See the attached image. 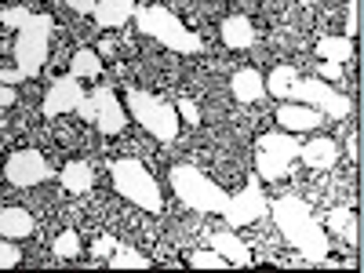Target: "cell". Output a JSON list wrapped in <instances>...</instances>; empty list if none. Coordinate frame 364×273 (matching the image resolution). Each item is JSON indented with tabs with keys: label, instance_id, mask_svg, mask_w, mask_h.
Returning <instances> with one entry per match:
<instances>
[{
	"label": "cell",
	"instance_id": "obj_1",
	"mask_svg": "<svg viewBox=\"0 0 364 273\" xmlns=\"http://www.w3.org/2000/svg\"><path fill=\"white\" fill-rule=\"evenodd\" d=\"M269 215H273V223H277V230L284 233V240L310 266H321V259H328L331 240H328V233L321 230V223L314 219L310 204L302 200V197H291V193L288 197H277V200L269 204Z\"/></svg>",
	"mask_w": 364,
	"mask_h": 273
},
{
	"label": "cell",
	"instance_id": "obj_2",
	"mask_svg": "<svg viewBox=\"0 0 364 273\" xmlns=\"http://www.w3.org/2000/svg\"><path fill=\"white\" fill-rule=\"evenodd\" d=\"M51 29H55V18L51 15H37L29 18L18 37H15V66L11 70H0V84H22V80H33L44 63H48V41H51Z\"/></svg>",
	"mask_w": 364,
	"mask_h": 273
},
{
	"label": "cell",
	"instance_id": "obj_3",
	"mask_svg": "<svg viewBox=\"0 0 364 273\" xmlns=\"http://www.w3.org/2000/svg\"><path fill=\"white\" fill-rule=\"evenodd\" d=\"M109 175H113V190L132 200L135 208L149 211V215H161L164 211V200H161V186H157V178L149 175V168L135 157H120L109 164Z\"/></svg>",
	"mask_w": 364,
	"mask_h": 273
},
{
	"label": "cell",
	"instance_id": "obj_4",
	"mask_svg": "<svg viewBox=\"0 0 364 273\" xmlns=\"http://www.w3.org/2000/svg\"><path fill=\"white\" fill-rule=\"evenodd\" d=\"M171 186H175V197L182 204H190L193 211H204V215H226L230 211V193L190 164L171 168Z\"/></svg>",
	"mask_w": 364,
	"mask_h": 273
},
{
	"label": "cell",
	"instance_id": "obj_5",
	"mask_svg": "<svg viewBox=\"0 0 364 273\" xmlns=\"http://www.w3.org/2000/svg\"><path fill=\"white\" fill-rule=\"evenodd\" d=\"M132 18H135V26L142 29L146 37H154L157 44H164V48H171V51H178V55H197V51L204 48V41L193 33V29L182 26L164 4L135 8Z\"/></svg>",
	"mask_w": 364,
	"mask_h": 273
},
{
	"label": "cell",
	"instance_id": "obj_6",
	"mask_svg": "<svg viewBox=\"0 0 364 273\" xmlns=\"http://www.w3.org/2000/svg\"><path fill=\"white\" fill-rule=\"evenodd\" d=\"M124 106H128V117H135L157 142H175V135H178V109L168 99L149 95V91H142V87H128Z\"/></svg>",
	"mask_w": 364,
	"mask_h": 273
},
{
	"label": "cell",
	"instance_id": "obj_7",
	"mask_svg": "<svg viewBox=\"0 0 364 273\" xmlns=\"http://www.w3.org/2000/svg\"><path fill=\"white\" fill-rule=\"evenodd\" d=\"M284 102L314 106V109H321L324 117H336V120L350 117V99L343 95V91L328 87L321 77H295V80L288 84V91H284Z\"/></svg>",
	"mask_w": 364,
	"mask_h": 273
},
{
	"label": "cell",
	"instance_id": "obj_8",
	"mask_svg": "<svg viewBox=\"0 0 364 273\" xmlns=\"http://www.w3.org/2000/svg\"><path fill=\"white\" fill-rule=\"evenodd\" d=\"M87 120H95L102 135H120V132H124L128 109H124V102L117 99V91L109 84H99L87 95Z\"/></svg>",
	"mask_w": 364,
	"mask_h": 273
},
{
	"label": "cell",
	"instance_id": "obj_9",
	"mask_svg": "<svg viewBox=\"0 0 364 273\" xmlns=\"http://www.w3.org/2000/svg\"><path fill=\"white\" fill-rule=\"evenodd\" d=\"M4 175H8L11 186L29 190V186H41V182H48L55 171H51V164L44 161L41 149H18V154H11V157L4 161Z\"/></svg>",
	"mask_w": 364,
	"mask_h": 273
},
{
	"label": "cell",
	"instance_id": "obj_10",
	"mask_svg": "<svg viewBox=\"0 0 364 273\" xmlns=\"http://www.w3.org/2000/svg\"><path fill=\"white\" fill-rule=\"evenodd\" d=\"M269 211V200L262 197V182H259V175H252L248 178V186L240 190L237 197H230V211H226V223L230 226H248V223H255V219H262Z\"/></svg>",
	"mask_w": 364,
	"mask_h": 273
},
{
	"label": "cell",
	"instance_id": "obj_11",
	"mask_svg": "<svg viewBox=\"0 0 364 273\" xmlns=\"http://www.w3.org/2000/svg\"><path fill=\"white\" fill-rule=\"evenodd\" d=\"M87 91L80 87V77L66 73V77H58L51 87H48V95L41 102V113L44 117H58V113H77V106L84 102Z\"/></svg>",
	"mask_w": 364,
	"mask_h": 273
},
{
	"label": "cell",
	"instance_id": "obj_12",
	"mask_svg": "<svg viewBox=\"0 0 364 273\" xmlns=\"http://www.w3.org/2000/svg\"><path fill=\"white\" fill-rule=\"evenodd\" d=\"M324 120H328V117H324L321 109L302 106V102H284V106L277 109V124H281L284 132H317Z\"/></svg>",
	"mask_w": 364,
	"mask_h": 273
},
{
	"label": "cell",
	"instance_id": "obj_13",
	"mask_svg": "<svg viewBox=\"0 0 364 273\" xmlns=\"http://www.w3.org/2000/svg\"><path fill=\"white\" fill-rule=\"evenodd\" d=\"M299 161L306 168H331L339 161V142L336 139H310V142H299Z\"/></svg>",
	"mask_w": 364,
	"mask_h": 273
},
{
	"label": "cell",
	"instance_id": "obj_14",
	"mask_svg": "<svg viewBox=\"0 0 364 273\" xmlns=\"http://www.w3.org/2000/svg\"><path fill=\"white\" fill-rule=\"evenodd\" d=\"M135 0H95V22H99V29H120L132 15H135Z\"/></svg>",
	"mask_w": 364,
	"mask_h": 273
},
{
	"label": "cell",
	"instance_id": "obj_15",
	"mask_svg": "<svg viewBox=\"0 0 364 273\" xmlns=\"http://www.w3.org/2000/svg\"><path fill=\"white\" fill-rule=\"evenodd\" d=\"M37 230L33 215H29L26 208L11 204V208H0V237H8V240H22Z\"/></svg>",
	"mask_w": 364,
	"mask_h": 273
},
{
	"label": "cell",
	"instance_id": "obj_16",
	"mask_svg": "<svg viewBox=\"0 0 364 273\" xmlns=\"http://www.w3.org/2000/svg\"><path fill=\"white\" fill-rule=\"evenodd\" d=\"M211 248H215L230 266H252V252H248V245H245V240H240L237 233H230V230L211 233Z\"/></svg>",
	"mask_w": 364,
	"mask_h": 273
},
{
	"label": "cell",
	"instance_id": "obj_17",
	"mask_svg": "<svg viewBox=\"0 0 364 273\" xmlns=\"http://www.w3.org/2000/svg\"><path fill=\"white\" fill-rule=\"evenodd\" d=\"M223 41L230 44V48H252L255 44V26H252V18L248 15H230L226 22H223Z\"/></svg>",
	"mask_w": 364,
	"mask_h": 273
},
{
	"label": "cell",
	"instance_id": "obj_18",
	"mask_svg": "<svg viewBox=\"0 0 364 273\" xmlns=\"http://www.w3.org/2000/svg\"><path fill=\"white\" fill-rule=\"evenodd\" d=\"M262 91H266V80H262V73L259 70H237L233 73V99H240V102H255V99H262Z\"/></svg>",
	"mask_w": 364,
	"mask_h": 273
},
{
	"label": "cell",
	"instance_id": "obj_19",
	"mask_svg": "<svg viewBox=\"0 0 364 273\" xmlns=\"http://www.w3.org/2000/svg\"><path fill=\"white\" fill-rule=\"evenodd\" d=\"M58 182H63L70 193H87L91 182H95V171H91L87 161H70L63 171H58Z\"/></svg>",
	"mask_w": 364,
	"mask_h": 273
},
{
	"label": "cell",
	"instance_id": "obj_20",
	"mask_svg": "<svg viewBox=\"0 0 364 273\" xmlns=\"http://www.w3.org/2000/svg\"><path fill=\"white\" fill-rule=\"evenodd\" d=\"M324 230H328V233H339L343 240L357 245V215L350 211V204H343V208H331L328 215H324Z\"/></svg>",
	"mask_w": 364,
	"mask_h": 273
},
{
	"label": "cell",
	"instance_id": "obj_21",
	"mask_svg": "<svg viewBox=\"0 0 364 273\" xmlns=\"http://www.w3.org/2000/svg\"><path fill=\"white\" fill-rule=\"evenodd\" d=\"M255 146L269 149V154H281L288 161H299V139H295V132H266Z\"/></svg>",
	"mask_w": 364,
	"mask_h": 273
},
{
	"label": "cell",
	"instance_id": "obj_22",
	"mask_svg": "<svg viewBox=\"0 0 364 273\" xmlns=\"http://www.w3.org/2000/svg\"><path fill=\"white\" fill-rule=\"evenodd\" d=\"M288 168H291V161H288V157L269 154V149H255V171H259V178L281 182V178L288 175Z\"/></svg>",
	"mask_w": 364,
	"mask_h": 273
},
{
	"label": "cell",
	"instance_id": "obj_23",
	"mask_svg": "<svg viewBox=\"0 0 364 273\" xmlns=\"http://www.w3.org/2000/svg\"><path fill=\"white\" fill-rule=\"evenodd\" d=\"M317 55L324 58V63H350L353 58V41L350 37H321L317 41Z\"/></svg>",
	"mask_w": 364,
	"mask_h": 273
},
{
	"label": "cell",
	"instance_id": "obj_24",
	"mask_svg": "<svg viewBox=\"0 0 364 273\" xmlns=\"http://www.w3.org/2000/svg\"><path fill=\"white\" fill-rule=\"evenodd\" d=\"M70 73L87 80V77H102V58L99 51H91V48H80L73 58H70Z\"/></svg>",
	"mask_w": 364,
	"mask_h": 273
},
{
	"label": "cell",
	"instance_id": "obj_25",
	"mask_svg": "<svg viewBox=\"0 0 364 273\" xmlns=\"http://www.w3.org/2000/svg\"><path fill=\"white\" fill-rule=\"evenodd\" d=\"M109 266L113 269H146L149 262H146V255H139L135 248H128V245H120V240H117V248L109 252Z\"/></svg>",
	"mask_w": 364,
	"mask_h": 273
},
{
	"label": "cell",
	"instance_id": "obj_26",
	"mask_svg": "<svg viewBox=\"0 0 364 273\" xmlns=\"http://www.w3.org/2000/svg\"><path fill=\"white\" fill-rule=\"evenodd\" d=\"M295 77H299L295 66H273V73L266 77V91H269V95H277V99H284V91H288V84Z\"/></svg>",
	"mask_w": 364,
	"mask_h": 273
},
{
	"label": "cell",
	"instance_id": "obj_27",
	"mask_svg": "<svg viewBox=\"0 0 364 273\" xmlns=\"http://www.w3.org/2000/svg\"><path fill=\"white\" fill-rule=\"evenodd\" d=\"M193 269H230V262L211 248V252H190V259H186Z\"/></svg>",
	"mask_w": 364,
	"mask_h": 273
},
{
	"label": "cell",
	"instance_id": "obj_28",
	"mask_svg": "<svg viewBox=\"0 0 364 273\" xmlns=\"http://www.w3.org/2000/svg\"><path fill=\"white\" fill-rule=\"evenodd\" d=\"M55 259H73V255H80V237H77V230H66V233H58V240H55Z\"/></svg>",
	"mask_w": 364,
	"mask_h": 273
},
{
	"label": "cell",
	"instance_id": "obj_29",
	"mask_svg": "<svg viewBox=\"0 0 364 273\" xmlns=\"http://www.w3.org/2000/svg\"><path fill=\"white\" fill-rule=\"evenodd\" d=\"M29 18H33V11H29V8H22V4H11V8H4V11H0V22H4L8 29H22Z\"/></svg>",
	"mask_w": 364,
	"mask_h": 273
},
{
	"label": "cell",
	"instance_id": "obj_30",
	"mask_svg": "<svg viewBox=\"0 0 364 273\" xmlns=\"http://www.w3.org/2000/svg\"><path fill=\"white\" fill-rule=\"evenodd\" d=\"M18 262H22V252L15 248V240L0 237V269H11V266H18Z\"/></svg>",
	"mask_w": 364,
	"mask_h": 273
},
{
	"label": "cell",
	"instance_id": "obj_31",
	"mask_svg": "<svg viewBox=\"0 0 364 273\" xmlns=\"http://www.w3.org/2000/svg\"><path fill=\"white\" fill-rule=\"evenodd\" d=\"M175 109H178V117L186 120V124H197V120H200V113H197V102H193V99H182Z\"/></svg>",
	"mask_w": 364,
	"mask_h": 273
},
{
	"label": "cell",
	"instance_id": "obj_32",
	"mask_svg": "<svg viewBox=\"0 0 364 273\" xmlns=\"http://www.w3.org/2000/svg\"><path fill=\"white\" fill-rule=\"evenodd\" d=\"M357 26H360V4H357V0H350V18H346V29H350V41L357 37Z\"/></svg>",
	"mask_w": 364,
	"mask_h": 273
},
{
	"label": "cell",
	"instance_id": "obj_33",
	"mask_svg": "<svg viewBox=\"0 0 364 273\" xmlns=\"http://www.w3.org/2000/svg\"><path fill=\"white\" fill-rule=\"evenodd\" d=\"M18 99V91H15V84H0V109H8L11 102Z\"/></svg>",
	"mask_w": 364,
	"mask_h": 273
},
{
	"label": "cell",
	"instance_id": "obj_34",
	"mask_svg": "<svg viewBox=\"0 0 364 273\" xmlns=\"http://www.w3.org/2000/svg\"><path fill=\"white\" fill-rule=\"evenodd\" d=\"M321 80H343V66L339 63H324L321 66Z\"/></svg>",
	"mask_w": 364,
	"mask_h": 273
},
{
	"label": "cell",
	"instance_id": "obj_35",
	"mask_svg": "<svg viewBox=\"0 0 364 273\" xmlns=\"http://www.w3.org/2000/svg\"><path fill=\"white\" fill-rule=\"evenodd\" d=\"M66 8H73V11H80V15H91L95 11V0H63Z\"/></svg>",
	"mask_w": 364,
	"mask_h": 273
},
{
	"label": "cell",
	"instance_id": "obj_36",
	"mask_svg": "<svg viewBox=\"0 0 364 273\" xmlns=\"http://www.w3.org/2000/svg\"><path fill=\"white\" fill-rule=\"evenodd\" d=\"M117 248V237H102V240H95V255H109Z\"/></svg>",
	"mask_w": 364,
	"mask_h": 273
},
{
	"label": "cell",
	"instance_id": "obj_37",
	"mask_svg": "<svg viewBox=\"0 0 364 273\" xmlns=\"http://www.w3.org/2000/svg\"><path fill=\"white\" fill-rule=\"evenodd\" d=\"M0 128H4V109H0Z\"/></svg>",
	"mask_w": 364,
	"mask_h": 273
},
{
	"label": "cell",
	"instance_id": "obj_38",
	"mask_svg": "<svg viewBox=\"0 0 364 273\" xmlns=\"http://www.w3.org/2000/svg\"><path fill=\"white\" fill-rule=\"evenodd\" d=\"M11 4H22V0H11Z\"/></svg>",
	"mask_w": 364,
	"mask_h": 273
}]
</instances>
